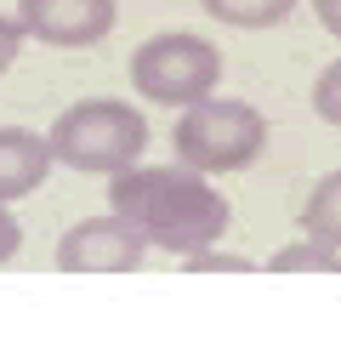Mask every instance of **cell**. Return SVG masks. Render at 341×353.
<instances>
[{
    "label": "cell",
    "mask_w": 341,
    "mask_h": 353,
    "mask_svg": "<svg viewBox=\"0 0 341 353\" xmlns=\"http://www.w3.org/2000/svg\"><path fill=\"white\" fill-rule=\"evenodd\" d=\"M171 148L182 165H194L205 176H222V171H245L250 160H262L267 148V120L256 103H239V97H199L182 108V120L171 131Z\"/></svg>",
    "instance_id": "obj_3"
},
{
    "label": "cell",
    "mask_w": 341,
    "mask_h": 353,
    "mask_svg": "<svg viewBox=\"0 0 341 353\" xmlns=\"http://www.w3.org/2000/svg\"><path fill=\"white\" fill-rule=\"evenodd\" d=\"M182 268H188V274H256L262 262H250V256H234V251H216V245H205V251H188V256H182Z\"/></svg>",
    "instance_id": "obj_12"
},
{
    "label": "cell",
    "mask_w": 341,
    "mask_h": 353,
    "mask_svg": "<svg viewBox=\"0 0 341 353\" xmlns=\"http://www.w3.org/2000/svg\"><path fill=\"white\" fill-rule=\"evenodd\" d=\"M262 268L267 274H341V251L324 245V239H313V234H302L290 245H279Z\"/></svg>",
    "instance_id": "obj_10"
},
{
    "label": "cell",
    "mask_w": 341,
    "mask_h": 353,
    "mask_svg": "<svg viewBox=\"0 0 341 353\" xmlns=\"http://www.w3.org/2000/svg\"><path fill=\"white\" fill-rule=\"evenodd\" d=\"M45 143H52L57 165L68 171H125L131 160H143L148 148V120L143 108L125 103V97H85L74 108H63V114L52 120V131H45Z\"/></svg>",
    "instance_id": "obj_2"
},
{
    "label": "cell",
    "mask_w": 341,
    "mask_h": 353,
    "mask_svg": "<svg viewBox=\"0 0 341 353\" xmlns=\"http://www.w3.org/2000/svg\"><path fill=\"white\" fill-rule=\"evenodd\" d=\"M148 239L136 234L125 216H85L57 239V268L63 274H131L143 262Z\"/></svg>",
    "instance_id": "obj_5"
},
{
    "label": "cell",
    "mask_w": 341,
    "mask_h": 353,
    "mask_svg": "<svg viewBox=\"0 0 341 353\" xmlns=\"http://www.w3.org/2000/svg\"><path fill=\"white\" fill-rule=\"evenodd\" d=\"M23 40H29V29H23L17 17H6V12H0V74H6L12 63H17V52H23Z\"/></svg>",
    "instance_id": "obj_13"
},
{
    "label": "cell",
    "mask_w": 341,
    "mask_h": 353,
    "mask_svg": "<svg viewBox=\"0 0 341 353\" xmlns=\"http://www.w3.org/2000/svg\"><path fill=\"white\" fill-rule=\"evenodd\" d=\"M23 251V223H17V216L6 211V205H0V268H6V262Z\"/></svg>",
    "instance_id": "obj_14"
},
{
    "label": "cell",
    "mask_w": 341,
    "mask_h": 353,
    "mask_svg": "<svg viewBox=\"0 0 341 353\" xmlns=\"http://www.w3.org/2000/svg\"><path fill=\"white\" fill-rule=\"evenodd\" d=\"M114 17H120V0H17V23L63 52L108 40Z\"/></svg>",
    "instance_id": "obj_6"
},
{
    "label": "cell",
    "mask_w": 341,
    "mask_h": 353,
    "mask_svg": "<svg viewBox=\"0 0 341 353\" xmlns=\"http://www.w3.org/2000/svg\"><path fill=\"white\" fill-rule=\"evenodd\" d=\"M313 17H318V23H324V29L341 40V0H313Z\"/></svg>",
    "instance_id": "obj_15"
},
{
    "label": "cell",
    "mask_w": 341,
    "mask_h": 353,
    "mask_svg": "<svg viewBox=\"0 0 341 353\" xmlns=\"http://www.w3.org/2000/svg\"><path fill=\"white\" fill-rule=\"evenodd\" d=\"M216 80H222L216 40L188 34V29H165L131 52V85L159 108H188L199 97H211Z\"/></svg>",
    "instance_id": "obj_4"
},
{
    "label": "cell",
    "mask_w": 341,
    "mask_h": 353,
    "mask_svg": "<svg viewBox=\"0 0 341 353\" xmlns=\"http://www.w3.org/2000/svg\"><path fill=\"white\" fill-rule=\"evenodd\" d=\"M313 114L324 120V125H341V57L324 63L313 80Z\"/></svg>",
    "instance_id": "obj_11"
},
{
    "label": "cell",
    "mask_w": 341,
    "mask_h": 353,
    "mask_svg": "<svg viewBox=\"0 0 341 353\" xmlns=\"http://www.w3.org/2000/svg\"><path fill=\"white\" fill-rule=\"evenodd\" d=\"M108 211L125 216V223L148 239L154 251H171V256H188L216 245L234 223V205L227 194L211 183L205 171L194 165H125L108 176Z\"/></svg>",
    "instance_id": "obj_1"
},
{
    "label": "cell",
    "mask_w": 341,
    "mask_h": 353,
    "mask_svg": "<svg viewBox=\"0 0 341 353\" xmlns=\"http://www.w3.org/2000/svg\"><path fill=\"white\" fill-rule=\"evenodd\" d=\"M57 154L40 131H23V125H0V205L34 194L45 176H52Z\"/></svg>",
    "instance_id": "obj_7"
},
{
    "label": "cell",
    "mask_w": 341,
    "mask_h": 353,
    "mask_svg": "<svg viewBox=\"0 0 341 353\" xmlns=\"http://www.w3.org/2000/svg\"><path fill=\"white\" fill-rule=\"evenodd\" d=\"M302 234H313V239H324V245L341 251V171L313 183L307 205H302Z\"/></svg>",
    "instance_id": "obj_9"
},
{
    "label": "cell",
    "mask_w": 341,
    "mask_h": 353,
    "mask_svg": "<svg viewBox=\"0 0 341 353\" xmlns=\"http://www.w3.org/2000/svg\"><path fill=\"white\" fill-rule=\"evenodd\" d=\"M199 6L222 29H273L296 12V0H199Z\"/></svg>",
    "instance_id": "obj_8"
}]
</instances>
